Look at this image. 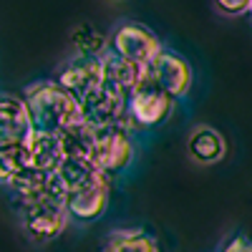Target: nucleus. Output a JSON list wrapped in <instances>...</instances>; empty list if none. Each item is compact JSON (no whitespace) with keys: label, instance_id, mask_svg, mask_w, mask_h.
<instances>
[{"label":"nucleus","instance_id":"obj_13","mask_svg":"<svg viewBox=\"0 0 252 252\" xmlns=\"http://www.w3.org/2000/svg\"><path fill=\"white\" fill-rule=\"evenodd\" d=\"M28 152H31V164L38 172H46V174H53L61 166V161L66 159V152H63L58 134L35 131L28 141Z\"/></svg>","mask_w":252,"mask_h":252},{"label":"nucleus","instance_id":"obj_17","mask_svg":"<svg viewBox=\"0 0 252 252\" xmlns=\"http://www.w3.org/2000/svg\"><path fill=\"white\" fill-rule=\"evenodd\" d=\"M71 48L76 51V56H96V58H101L109 51V38L98 28H94L91 23H81V26H76L71 31Z\"/></svg>","mask_w":252,"mask_h":252},{"label":"nucleus","instance_id":"obj_15","mask_svg":"<svg viewBox=\"0 0 252 252\" xmlns=\"http://www.w3.org/2000/svg\"><path fill=\"white\" fill-rule=\"evenodd\" d=\"M61 144L66 157H81V159H91L94 157V144H96V129L89 126L83 119H78L76 124H71L68 129H63L61 134Z\"/></svg>","mask_w":252,"mask_h":252},{"label":"nucleus","instance_id":"obj_19","mask_svg":"<svg viewBox=\"0 0 252 252\" xmlns=\"http://www.w3.org/2000/svg\"><path fill=\"white\" fill-rule=\"evenodd\" d=\"M222 252H252V242L247 237H235L227 242V247Z\"/></svg>","mask_w":252,"mask_h":252},{"label":"nucleus","instance_id":"obj_7","mask_svg":"<svg viewBox=\"0 0 252 252\" xmlns=\"http://www.w3.org/2000/svg\"><path fill=\"white\" fill-rule=\"evenodd\" d=\"M101 58H96V56H73L66 66L58 71L56 81L76 101H81L83 96H89L94 89H98L103 83V61Z\"/></svg>","mask_w":252,"mask_h":252},{"label":"nucleus","instance_id":"obj_3","mask_svg":"<svg viewBox=\"0 0 252 252\" xmlns=\"http://www.w3.org/2000/svg\"><path fill=\"white\" fill-rule=\"evenodd\" d=\"M174 109V98L166 94L157 78L152 76V71L146 68L141 81L136 83V89L129 94V119L131 126L139 129H154L161 121L169 119Z\"/></svg>","mask_w":252,"mask_h":252},{"label":"nucleus","instance_id":"obj_18","mask_svg":"<svg viewBox=\"0 0 252 252\" xmlns=\"http://www.w3.org/2000/svg\"><path fill=\"white\" fill-rule=\"evenodd\" d=\"M215 5L224 15H247V13H252V0H215Z\"/></svg>","mask_w":252,"mask_h":252},{"label":"nucleus","instance_id":"obj_6","mask_svg":"<svg viewBox=\"0 0 252 252\" xmlns=\"http://www.w3.org/2000/svg\"><path fill=\"white\" fill-rule=\"evenodd\" d=\"M129 126H109V129H96V144L91 161L98 166V172L114 177L129 166L134 157V141H131Z\"/></svg>","mask_w":252,"mask_h":252},{"label":"nucleus","instance_id":"obj_2","mask_svg":"<svg viewBox=\"0 0 252 252\" xmlns=\"http://www.w3.org/2000/svg\"><path fill=\"white\" fill-rule=\"evenodd\" d=\"M71 222V212L66 204V194L58 189L53 174L48 187L28 199H20V224L33 242L56 240Z\"/></svg>","mask_w":252,"mask_h":252},{"label":"nucleus","instance_id":"obj_14","mask_svg":"<svg viewBox=\"0 0 252 252\" xmlns=\"http://www.w3.org/2000/svg\"><path fill=\"white\" fill-rule=\"evenodd\" d=\"M101 61H103V81H106L109 86H114L116 91H124V94H131L136 89V83L141 81L144 71H146V68L136 66V63L121 58L114 51H106Z\"/></svg>","mask_w":252,"mask_h":252},{"label":"nucleus","instance_id":"obj_1","mask_svg":"<svg viewBox=\"0 0 252 252\" xmlns=\"http://www.w3.org/2000/svg\"><path fill=\"white\" fill-rule=\"evenodd\" d=\"M20 96L31 111L35 131L61 134L81 119V103L58 81H33L20 91Z\"/></svg>","mask_w":252,"mask_h":252},{"label":"nucleus","instance_id":"obj_12","mask_svg":"<svg viewBox=\"0 0 252 252\" xmlns=\"http://www.w3.org/2000/svg\"><path fill=\"white\" fill-rule=\"evenodd\" d=\"M187 152L197 164H217L227 152V144H224V136L217 129L202 124V126H194L192 134H189Z\"/></svg>","mask_w":252,"mask_h":252},{"label":"nucleus","instance_id":"obj_20","mask_svg":"<svg viewBox=\"0 0 252 252\" xmlns=\"http://www.w3.org/2000/svg\"><path fill=\"white\" fill-rule=\"evenodd\" d=\"M250 15H252V13H250Z\"/></svg>","mask_w":252,"mask_h":252},{"label":"nucleus","instance_id":"obj_5","mask_svg":"<svg viewBox=\"0 0 252 252\" xmlns=\"http://www.w3.org/2000/svg\"><path fill=\"white\" fill-rule=\"evenodd\" d=\"M109 51L119 53L121 58L136 63L141 68H149L157 56L164 51L161 40L141 23H119L109 35Z\"/></svg>","mask_w":252,"mask_h":252},{"label":"nucleus","instance_id":"obj_11","mask_svg":"<svg viewBox=\"0 0 252 252\" xmlns=\"http://www.w3.org/2000/svg\"><path fill=\"white\" fill-rule=\"evenodd\" d=\"M53 174L61 182L63 192H66V199H68V194H73V192H78V189L98 182L101 177H106L103 172H98V166L91 159H81V157H66Z\"/></svg>","mask_w":252,"mask_h":252},{"label":"nucleus","instance_id":"obj_10","mask_svg":"<svg viewBox=\"0 0 252 252\" xmlns=\"http://www.w3.org/2000/svg\"><path fill=\"white\" fill-rule=\"evenodd\" d=\"M71 220L76 222H94L98 220L109 207V177H101L98 182L78 189V192L68 194L66 199Z\"/></svg>","mask_w":252,"mask_h":252},{"label":"nucleus","instance_id":"obj_4","mask_svg":"<svg viewBox=\"0 0 252 252\" xmlns=\"http://www.w3.org/2000/svg\"><path fill=\"white\" fill-rule=\"evenodd\" d=\"M81 119L94 129H109V126H131L129 119V94L116 91L106 81L98 89H94L81 101Z\"/></svg>","mask_w":252,"mask_h":252},{"label":"nucleus","instance_id":"obj_9","mask_svg":"<svg viewBox=\"0 0 252 252\" xmlns=\"http://www.w3.org/2000/svg\"><path fill=\"white\" fill-rule=\"evenodd\" d=\"M149 71L157 78V83L172 98H184L189 94V89H192V78H194L192 66H189L187 58H182L174 51H166L164 48L157 56V61L149 66Z\"/></svg>","mask_w":252,"mask_h":252},{"label":"nucleus","instance_id":"obj_8","mask_svg":"<svg viewBox=\"0 0 252 252\" xmlns=\"http://www.w3.org/2000/svg\"><path fill=\"white\" fill-rule=\"evenodd\" d=\"M33 134L35 126L23 96L10 91L3 94V101H0V146L28 144Z\"/></svg>","mask_w":252,"mask_h":252},{"label":"nucleus","instance_id":"obj_16","mask_svg":"<svg viewBox=\"0 0 252 252\" xmlns=\"http://www.w3.org/2000/svg\"><path fill=\"white\" fill-rule=\"evenodd\" d=\"M103 252H159V245L144 229H114Z\"/></svg>","mask_w":252,"mask_h":252}]
</instances>
